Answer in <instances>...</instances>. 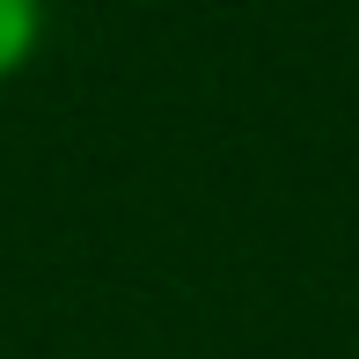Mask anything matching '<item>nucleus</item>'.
I'll return each instance as SVG.
<instances>
[{
	"mask_svg": "<svg viewBox=\"0 0 359 359\" xmlns=\"http://www.w3.org/2000/svg\"><path fill=\"white\" fill-rule=\"evenodd\" d=\"M29 37H37V0H0V74L22 67Z\"/></svg>",
	"mask_w": 359,
	"mask_h": 359,
	"instance_id": "1",
	"label": "nucleus"
}]
</instances>
